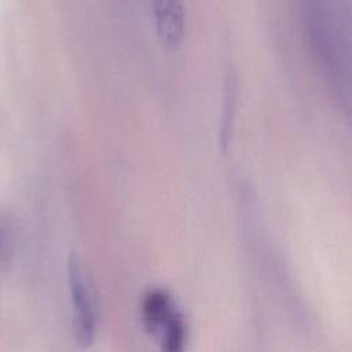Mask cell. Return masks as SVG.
<instances>
[{"instance_id": "cell-1", "label": "cell", "mask_w": 352, "mask_h": 352, "mask_svg": "<svg viewBox=\"0 0 352 352\" xmlns=\"http://www.w3.org/2000/svg\"><path fill=\"white\" fill-rule=\"evenodd\" d=\"M146 331L155 340L160 352H186L188 327L175 297L162 287L148 289L140 301Z\"/></svg>"}, {"instance_id": "cell-2", "label": "cell", "mask_w": 352, "mask_h": 352, "mask_svg": "<svg viewBox=\"0 0 352 352\" xmlns=\"http://www.w3.org/2000/svg\"><path fill=\"white\" fill-rule=\"evenodd\" d=\"M67 283L72 302V327L76 344L87 349L96 338L98 309L94 290L78 256L67 260Z\"/></svg>"}, {"instance_id": "cell-3", "label": "cell", "mask_w": 352, "mask_h": 352, "mask_svg": "<svg viewBox=\"0 0 352 352\" xmlns=\"http://www.w3.org/2000/svg\"><path fill=\"white\" fill-rule=\"evenodd\" d=\"M151 12L161 40L170 47L180 44L186 30L183 4L176 0H157L151 3Z\"/></svg>"}, {"instance_id": "cell-4", "label": "cell", "mask_w": 352, "mask_h": 352, "mask_svg": "<svg viewBox=\"0 0 352 352\" xmlns=\"http://www.w3.org/2000/svg\"><path fill=\"white\" fill-rule=\"evenodd\" d=\"M223 106H221V117L219 124V144L223 150H227L231 139V131L234 124V117L236 111L238 102V84L236 77L234 74L227 76L224 84V95H223Z\"/></svg>"}]
</instances>
